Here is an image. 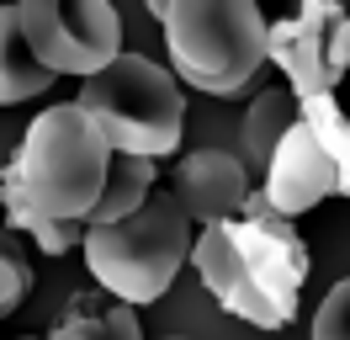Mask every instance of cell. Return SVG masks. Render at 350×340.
<instances>
[{
	"mask_svg": "<svg viewBox=\"0 0 350 340\" xmlns=\"http://www.w3.org/2000/svg\"><path fill=\"white\" fill-rule=\"evenodd\" d=\"M159 21L175 80L207 96H234L271 64V21L260 16V0H170Z\"/></svg>",
	"mask_w": 350,
	"mask_h": 340,
	"instance_id": "6da1fadb",
	"label": "cell"
},
{
	"mask_svg": "<svg viewBox=\"0 0 350 340\" xmlns=\"http://www.w3.org/2000/svg\"><path fill=\"white\" fill-rule=\"evenodd\" d=\"M191 218L175 202V191H149V202L117 223H90L85 229V266L90 276L117 293L122 303H159L170 293L180 266L191 260Z\"/></svg>",
	"mask_w": 350,
	"mask_h": 340,
	"instance_id": "7a4b0ae2",
	"label": "cell"
},
{
	"mask_svg": "<svg viewBox=\"0 0 350 340\" xmlns=\"http://www.w3.org/2000/svg\"><path fill=\"white\" fill-rule=\"evenodd\" d=\"M16 165H22L27 197L53 218H90L101 202L111 170V144L107 133L90 123L80 101L48 106L27 123L22 144H16Z\"/></svg>",
	"mask_w": 350,
	"mask_h": 340,
	"instance_id": "3957f363",
	"label": "cell"
},
{
	"mask_svg": "<svg viewBox=\"0 0 350 340\" xmlns=\"http://www.w3.org/2000/svg\"><path fill=\"white\" fill-rule=\"evenodd\" d=\"M80 106L107 133L111 154L165 160L180 149V123H186L180 80H175V69L144 59V53H117L101 75H90L80 85Z\"/></svg>",
	"mask_w": 350,
	"mask_h": 340,
	"instance_id": "277c9868",
	"label": "cell"
},
{
	"mask_svg": "<svg viewBox=\"0 0 350 340\" xmlns=\"http://www.w3.org/2000/svg\"><path fill=\"white\" fill-rule=\"evenodd\" d=\"M32 53L53 75H101L122 53V16L111 0H16Z\"/></svg>",
	"mask_w": 350,
	"mask_h": 340,
	"instance_id": "5b68a950",
	"label": "cell"
},
{
	"mask_svg": "<svg viewBox=\"0 0 350 340\" xmlns=\"http://www.w3.org/2000/svg\"><path fill=\"white\" fill-rule=\"evenodd\" d=\"M271 64L297 96H324L350 69V11L340 0H303L297 16L271 21Z\"/></svg>",
	"mask_w": 350,
	"mask_h": 340,
	"instance_id": "8992f818",
	"label": "cell"
},
{
	"mask_svg": "<svg viewBox=\"0 0 350 340\" xmlns=\"http://www.w3.org/2000/svg\"><path fill=\"white\" fill-rule=\"evenodd\" d=\"M228 229H234V239H239L250 271L260 276V287L271 293V303L292 319L297 314V293H303V282H308V266H313L297 223H292L286 212L271 208L265 191H250L244 208H239V218H228Z\"/></svg>",
	"mask_w": 350,
	"mask_h": 340,
	"instance_id": "52a82bcc",
	"label": "cell"
},
{
	"mask_svg": "<svg viewBox=\"0 0 350 340\" xmlns=\"http://www.w3.org/2000/svg\"><path fill=\"white\" fill-rule=\"evenodd\" d=\"M191 266H197L202 287L218 298L234 319L255 324V330H282V324H292V319L271 303V293L260 287V276L250 271V260H244V250H239V239H234L228 223H207V229L197 234Z\"/></svg>",
	"mask_w": 350,
	"mask_h": 340,
	"instance_id": "ba28073f",
	"label": "cell"
},
{
	"mask_svg": "<svg viewBox=\"0 0 350 340\" xmlns=\"http://www.w3.org/2000/svg\"><path fill=\"white\" fill-rule=\"evenodd\" d=\"M265 197H271V208L286 212V218H297V212L319 208L324 197L340 191V170L329 160V149L319 144V133L297 117L292 133L282 138V149L271 154V165H265Z\"/></svg>",
	"mask_w": 350,
	"mask_h": 340,
	"instance_id": "9c48e42d",
	"label": "cell"
},
{
	"mask_svg": "<svg viewBox=\"0 0 350 340\" xmlns=\"http://www.w3.org/2000/svg\"><path fill=\"white\" fill-rule=\"evenodd\" d=\"M170 191L191 223H202V229L207 223H228V218H239L244 197H250V170L228 149H191L175 165Z\"/></svg>",
	"mask_w": 350,
	"mask_h": 340,
	"instance_id": "30bf717a",
	"label": "cell"
},
{
	"mask_svg": "<svg viewBox=\"0 0 350 340\" xmlns=\"http://www.w3.org/2000/svg\"><path fill=\"white\" fill-rule=\"evenodd\" d=\"M0 212H5V229L11 234H32L43 255H69L75 245H85V218H53L43 212L32 197H27V181H22V165L16 154L0 165Z\"/></svg>",
	"mask_w": 350,
	"mask_h": 340,
	"instance_id": "8fae6325",
	"label": "cell"
},
{
	"mask_svg": "<svg viewBox=\"0 0 350 340\" xmlns=\"http://www.w3.org/2000/svg\"><path fill=\"white\" fill-rule=\"evenodd\" d=\"M43 340H144V324H138V308L122 303L117 293H75L69 298L64 319L48 330Z\"/></svg>",
	"mask_w": 350,
	"mask_h": 340,
	"instance_id": "7c38bea8",
	"label": "cell"
},
{
	"mask_svg": "<svg viewBox=\"0 0 350 340\" xmlns=\"http://www.w3.org/2000/svg\"><path fill=\"white\" fill-rule=\"evenodd\" d=\"M59 80L22 32V16H16V0L0 5V106H16V101H32L43 96L48 85Z\"/></svg>",
	"mask_w": 350,
	"mask_h": 340,
	"instance_id": "4fadbf2b",
	"label": "cell"
},
{
	"mask_svg": "<svg viewBox=\"0 0 350 340\" xmlns=\"http://www.w3.org/2000/svg\"><path fill=\"white\" fill-rule=\"evenodd\" d=\"M292 123H297V90H260V96L250 101V112H244V123H239L244 154H250L255 165H271V154L282 149Z\"/></svg>",
	"mask_w": 350,
	"mask_h": 340,
	"instance_id": "5bb4252c",
	"label": "cell"
},
{
	"mask_svg": "<svg viewBox=\"0 0 350 340\" xmlns=\"http://www.w3.org/2000/svg\"><path fill=\"white\" fill-rule=\"evenodd\" d=\"M154 160L149 154H111V170H107V186H101V202L90 208L85 223H117V218H128L149 202L154 191Z\"/></svg>",
	"mask_w": 350,
	"mask_h": 340,
	"instance_id": "9a60e30c",
	"label": "cell"
},
{
	"mask_svg": "<svg viewBox=\"0 0 350 340\" xmlns=\"http://www.w3.org/2000/svg\"><path fill=\"white\" fill-rule=\"evenodd\" d=\"M297 117H303L313 133H319V144L329 149V160L340 170V197H350V117L340 112L334 96H297Z\"/></svg>",
	"mask_w": 350,
	"mask_h": 340,
	"instance_id": "2e32d148",
	"label": "cell"
},
{
	"mask_svg": "<svg viewBox=\"0 0 350 340\" xmlns=\"http://www.w3.org/2000/svg\"><path fill=\"white\" fill-rule=\"evenodd\" d=\"M313 340H350V276L334 282L313 314Z\"/></svg>",
	"mask_w": 350,
	"mask_h": 340,
	"instance_id": "e0dca14e",
	"label": "cell"
},
{
	"mask_svg": "<svg viewBox=\"0 0 350 340\" xmlns=\"http://www.w3.org/2000/svg\"><path fill=\"white\" fill-rule=\"evenodd\" d=\"M27 293H32V266H27V250H0V319L16 314Z\"/></svg>",
	"mask_w": 350,
	"mask_h": 340,
	"instance_id": "ac0fdd59",
	"label": "cell"
},
{
	"mask_svg": "<svg viewBox=\"0 0 350 340\" xmlns=\"http://www.w3.org/2000/svg\"><path fill=\"white\" fill-rule=\"evenodd\" d=\"M0 250H22V239H16L11 229H0Z\"/></svg>",
	"mask_w": 350,
	"mask_h": 340,
	"instance_id": "d6986e66",
	"label": "cell"
},
{
	"mask_svg": "<svg viewBox=\"0 0 350 340\" xmlns=\"http://www.w3.org/2000/svg\"><path fill=\"white\" fill-rule=\"evenodd\" d=\"M22 340H38V335H22Z\"/></svg>",
	"mask_w": 350,
	"mask_h": 340,
	"instance_id": "ffe728a7",
	"label": "cell"
},
{
	"mask_svg": "<svg viewBox=\"0 0 350 340\" xmlns=\"http://www.w3.org/2000/svg\"><path fill=\"white\" fill-rule=\"evenodd\" d=\"M165 340H180V335H165Z\"/></svg>",
	"mask_w": 350,
	"mask_h": 340,
	"instance_id": "44dd1931",
	"label": "cell"
}]
</instances>
